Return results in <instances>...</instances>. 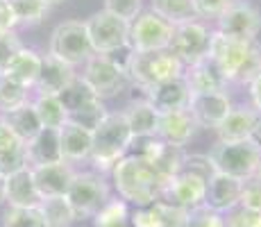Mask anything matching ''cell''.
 Masks as SVG:
<instances>
[{
  "label": "cell",
  "instance_id": "e0dca14e",
  "mask_svg": "<svg viewBox=\"0 0 261 227\" xmlns=\"http://www.w3.org/2000/svg\"><path fill=\"white\" fill-rule=\"evenodd\" d=\"M32 182L37 186L41 198H55V195H66L68 186L73 182L75 168L68 161H59V164H48V166H37L30 168Z\"/></svg>",
  "mask_w": 261,
  "mask_h": 227
},
{
  "label": "cell",
  "instance_id": "8fae6325",
  "mask_svg": "<svg viewBox=\"0 0 261 227\" xmlns=\"http://www.w3.org/2000/svg\"><path fill=\"white\" fill-rule=\"evenodd\" d=\"M170 37H173V25L159 18L154 12L145 9L132 23L127 34V50L132 53H157L168 50Z\"/></svg>",
  "mask_w": 261,
  "mask_h": 227
},
{
  "label": "cell",
  "instance_id": "c3c4849f",
  "mask_svg": "<svg viewBox=\"0 0 261 227\" xmlns=\"http://www.w3.org/2000/svg\"><path fill=\"white\" fill-rule=\"evenodd\" d=\"M14 28H16V18L12 14L9 0H0V34L14 32Z\"/></svg>",
  "mask_w": 261,
  "mask_h": 227
},
{
  "label": "cell",
  "instance_id": "d590c367",
  "mask_svg": "<svg viewBox=\"0 0 261 227\" xmlns=\"http://www.w3.org/2000/svg\"><path fill=\"white\" fill-rule=\"evenodd\" d=\"M127 220H129V205L120 198H112L95 214L93 225L95 227H120V225H127Z\"/></svg>",
  "mask_w": 261,
  "mask_h": 227
},
{
  "label": "cell",
  "instance_id": "ee69618b",
  "mask_svg": "<svg viewBox=\"0 0 261 227\" xmlns=\"http://www.w3.org/2000/svg\"><path fill=\"white\" fill-rule=\"evenodd\" d=\"M23 48L21 39H18L16 32H7L0 34V75L5 73V68L9 66V62L14 59V55Z\"/></svg>",
  "mask_w": 261,
  "mask_h": 227
},
{
  "label": "cell",
  "instance_id": "f1b7e54d",
  "mask_svg": "<svg viewBox=\"0 0 261 227\" xmlns=\"http://www.w3.org/2000/svg\"><path fill=\"white\" fill-rule=\"evenodd\" d=\"M150 12H154L159 18H164L170 25L200 18L193 0H150Z\"/></svg>",
  "mask_w": 261,
  "mask_h": 227
},
{
  "label": "cell",
  "instance_id": "5bb4252c",
  "mask_svg": "<svg viewBox=\"0 0 261 227\" xmlns=\"http://www.w3.org/2000/svg\"><path fill=\"white\" fill-rule=\"evenodd\" d=\"M232 98L227 91H214V93L191 95L187 112L195 125L202 130H216L225 120V116L232 112Z\"/></svg>",
  "mask_w": 261,
  "mask_h": 227
},
{
  "label": "cell",
  "instance_id": "3957f363",
  "mask_svg": "<svg viewBox=\"0 0 261 227\" xmlns=\"http://www.w3.org/2000/svg\"><path fill=\"white\" fill-rule=\"evenodd\" d=\"M129 143H132V132L123 112H109L107 118L93 130V148L89 161L95 173H112L114 166L129 153Z\"/></svg>",
  "mask_w": 261,
  "mask_h": 227
},
{
  "label": "cell",
  "instance_id": "f35d334b",
  "mask_svg": "<svg viewBox=\"0 0 261 227\" xmlns=\"http://www.w3.org/2000/svg\"><path fill=\"white\" fill-rule=\"evenodd\" d=\"M239 209L261 214V182L250 178L241 186V198H239Z\"/></svg>",
  "mask_w": 261,
  "mask_h": 227
},
{
  "label": "cell",
  "instance_id": "f546056e",
  "mask_svg": "<svg viewBox=\"0 0 261 227\" xmlns=\"http://www.w3.org/2000/svg\"><path fill=\"white\" fill-rule=\"evenodd\" d=\"M39 211L43 216L46 227H71L75 220V211L66 195H55V198H43L39 205Z\"/></svg>",
  "mask_w": 261,
  "mask_h": 227
},
{
  "label": "cell",
  "instance_id": "ba28073f",
  "mask_svg": "<svg viewBox=\"0 0 261 227\" xmlns=\"http://www.w3.org/2000/svg\"><path fill=\"white\" fill-rule=\"evenodd\" d=\"M80 78L100 100L118 95L129 82L125 73V62H118L116 55H93L84 64Z\"/></svg>",
  "mask_w": 261,
  "mask_h": 227
},
{
  "label": "cell",
  "instance_id": "7a4b0ae2",
  "mask_svg": "<svg viewBox=\"0 0 261 227\" xmlns=\"http://www.w3.org/2000/svg\"><path fill=\"white\" fill-rule=\"evenodd\" d=\"M112 182L118 198L134 207H150L162 198V180L145 159L125 155L112 168Z\"/></svg>",
  "mask_w": 261,
  "mask_h": 227
},
{
  "label": "cell",
  "instance_id": "6da1fadb",
  "mask_svg": "<svg viewBox=\"0 0 261 227\" xmlns=\"http://www.w3.org/2000/svg\"><path fill=\"white\" fill-rule=\"evenodd\" d=\"M209 59L227 84H248L261 73V45L257 41L232 39L216 30L212 32Z\"/></svg>",
  "mask_w": 261,
  "mask_h": 227
},
{
  "label": "cell",
  "instance_id": "60d3db41",
  "mask_svg": "<svg viewBox=\"0 0 261 227\" xmlns=\"http://www.w3.org/2000/svg\"><path fill=\"white\" fill-rule=\"evenodd\" d=\"M154 209H157V216H159V227H184L187 225L189 211L179 209V207L168 205V203H164V200H157Z\"/></svg>",
  "mask_w": 261,
  "mask_h": 227
},
{
  "label": "cell",
  "instance_id": "44dd1931",
  "mask_svg": "<svg viewBox=\"0 0 261 227\" xmlns=\"http://www.w3.org/2000/svg\"><path fill=\"white\" fill-rule=\"evenodd\" d=\"M59 145H62V157L68 164H77V161H89L93 148V132L84 130L82 125L66 120L59 128Z\"/></svg>",
  "mask_w": 261,
  "mask_h": 227
},
{
  "label": "cell",
  "instance_id": "db71d44e",
  "mask_svg": "<svg viewBox=\"0 0 261 227\" xmlns=\"http://www.w3.org/2000/svg\"><path fill=\"white\" fill-rule=\"evenodd\" d=\"M46 3L53 7V5H62V3H66V0H46Z\"/></svg>",
  "mask_w": 261,
  "mask_h": 227
},
{
  "label": "cell",
  "instance_id": "277c9868",
  "mask_svg": "<svg viewBox=\"0 0 261 227\" xmlns=\"http://www.w3.org/2000/svg\"><path fill=\"white\" fill-rule=\"evenodd\" d=\"M125 73H127V80L134 87L148 91L162 82L182 78L184 66L170 50H157V53H132V50H127Z\"/></svg>",
  "mask_w": 261,
  "mask_h": 227
},
{
  "label": "cell",
  "instance_id": "ffe728a7",
  "mask_svg": "<svg viewBox=\"0 0 261 227\" xmlns=\"http://www.w3.org/2000/svg\"><path fill=\"white\" fill-rule=\"evenodd\" d=\"M77 70L68 64H64L62 59L53 57V55H46L41 64V73H39L37 80V93H48V95H59L66 87L77 80Z\"/></svg>",
  "mask_w": 261,
  "mask_h": 227
},
{
  "label": "cell",
  "instance_id": "bcb514c9",
  "mask_svg": "<svg viewBox=\"0 0 261 227\" xmlns=\"http://www.w3.org/2000/svg\"><path fill=\"white\" fill-rule=\"evenodd\" d=\"M225 227H261V214L234 209L225 216Z\"/></svg>",
  "mask_w": 261,
  "mask_h": 227
},
{
  "label": "cell",
  "instance_id": "7c38bea8",
  "mask_svg": "<svg viewBox=\"0 0 261 227\" xmlns=\"http://www.w3.org/2000/svg\"><path fill=\"white\" fill-rule=\"evenodd\" d=\"M216 32L243 41H257L261 32V12L248 0H232L216 18Z\"/></svg>",
  "mask_w": 261,
  "mask_h": 227
},
{
  "label": "cell",
  "instance_id": "2e32d148",
  "mask_svg": "<svg viewBox=\"0 0 261 227\" xmlns=\"http://www.w3.org/2000/svg\"><path fill=\"white\" fill-rule=\"evenodd\" d=\"M241 186L243 182L237 178H229L225 173H216L207 180V198L204 207H209L216 214L227 216L229 211L239 209V198H241Z\"/></svg>",
  "mask_w": 261,
  "mask_h": 227
},
{
  "label": "cell",
  "instance_id": "816d5d0a",
  "mask_svg": "<svg viewBox=\"0 0 261 227\" xmlns=\"http://www.w3.org/2000/svg\"><path fill=\"white\" fill-rule=\"evenodd\" d=\"M5 203V180L0 178V205Z\"/></svg>",
  "mask_w": 261,
  "mask_h": 227
},
{
  "label": "cell",
  "instance_id": "603a6c76",
  "mask_svg": "<svg viewBox=\"0 0 261 227\" xmlns=\"http://www.w3.org/2000/svg\"><path fill=\"white\" fill-rule=\"evenodd\" d=\"M41 195H39L37 186L32 182L30 168L18 170V173L9 175L5 180V203L7 207H18V209H39L41 205Z\"/></svg>",
  "mask_w": 261,
  "mask_h": 227
},
{
  "label": "cell",
  "instance_id": "9c48e42d",
  "mask_svg": "<svg viewBox=\"0 0 261 227\" xmlns=\"http://www.w3.org/2000/svg\"><path fill=\"white\" fill-rule=\"evenodd\" d=\"M212 32L202 18L187 21L173 25V37H170L168 50L182 62V66H193L209 57V45H212Z\"/></svg>",
  "mask_w": 261,
  "mask_h": 227
},
{
  "label": "cell",
  "instance_id": "d6986e66",
  "mask_svg": "<svg viewBox=\"0 0 261 227\" xmlns=\"http://www.w3.org/2000/svg\"><path fill=\"white\" fill-rule=\"evenodd\" d=\"M143 93H145V100H148L159 114L187 109L189 100H191V91L187 87V82H184V78L162 82V84H157V87L143 91Z\"/></svg>",
  "mask_w": 261,
  "mask_h": 227
},
{
  "label": "cell",
  "instance_id": "74e56055",
  "mask_svg": "<svg viewBox=\"0 0 261 227\" xmlns=\"http://www.w3.org/2000/svg\"><path fill=\"white\" fill-rule=\"evenodd\" d=\"M107 107H105V103L102 100H95V103H91L89 107H84L82 112H77V114H73L68 120H73V123H77V125H82L84 130H89V132H93L95 128H98L100 123H102L105 118H107Z\"/></svg>",
  "mask_w": 261,
  "mask_h": 227
},
{
  "label": "cell",
  "instance_id": "836d02e7",
  "mask_svg": "<svg viewBox=\"0 0 261 227\" xmlns=\"http://www.w3.org/2000/svg\"><path fill=\"white\" fill-rule=\"evenodd\" d=\"M182 159H184V150L182 148L164 145V150L159 153V157L154 161H150V166L154 168V173H157V178L162 180V184H166L170 178H175V175L182 170Z\"/></svg>",
  "mask_w": 261,
  "mask_h": 227
},
{
  "label": "cell",
  "instance_id": "f5cc1de1",
  "mask_svg": "<svg viewBox=\"0 0 261 227\" xmlns=\"http://www.w3.org/2000/svg\"><path fill=\"white\" fill-rule=\"evenodd\" d=\"M252 178L261 182V161H259V166H257V170H254V175H252Z\"/></svg>",
  "mask_w": 261,
  "mask_h": 227
},
{
  "label": "cell",
  "instance_id": "f6af8a7d",
  "mask_svg": "<svg viewBox=\"0 0 261 227\" xmlns=\"http://www.w3.org/2000/svg\"><path fill=\"white\" fill-rule=\"evenodd\" d=\"M129 227H159V216L154 209V203L150 207H137L129 211Z\"/></svg>",
  "mask_w": 261,
  "mask_h": 227
},
{
  "label": "cell",
  "instance_id": "4fadbf2b",
  "mask_svg": "<svg viewBox=\"0 0 261 227\" xmlns=\"http://www.w3.org/2000/svg\"><path fill=\"white\" fill-rule=\"evenodd\" d=\"M204 198H207V180L189 170H179L175 178H170L164 184L159 200L179 207L184 211H193L204 205Z\"/></svg>",
  "mask_w": 261,
  "mask_h": 227
},
{
  "label": "cell",
  "instance_id": "7dc6e473",
  "mask_svg": "<svg viewBox=\"0 0 261 227\" xmlns=\"http://www.w3.org/2000/svg\"><path fill=\"white\" fill-rule=\"evenodd\" d=\"M200 18H218L232 0H193Z\"/></svg>",
  "mask_w": 261,
  "mask_h": 227
},
{
  "label": "cell",
  "instance_id": "83f0119b",
  "mask_svg": "<svg viewBox=\"0 0 261 227\" xmlns=\"http://www.w3.org/2000/svg\"><path fill=\"white\" fill-rule=\"evenodd\" d=\"M34 107V114H37L41 128L46 130H59L64 123L68 120V114L64 109L59 95H48V93H37L34 100H30Z\"/></svg>",
  "mask_w": 261,
  "mask_h": 227
},
{
  "label": "cell",
  "instance_id": "4316f807",
  "mask_svg": "<svg viewBox=\"0 0 261 227\" xmlns=\"http://www.w3.org/2000/svg\"><path fill=\"white\" fill-rule=\"evenodd\" d=\"M3 116V123L7 125V130L12 132L14 139H18L21 143H28L30 139H34L39 132H41V123H39L37 114H34L32 103L23 105V107L14 109L9 114H0Z\"/></svg>",
  "mask_w": 261,
  "mask_h": 227
},
{
  "label": "cell",
  "instance_id": "8d00e7d4",
  "mask_svg": "<svg viewBox=\"0 0 261 227\" xmlns=\"http://www.w3.org/2000/svg\"><path fill=\"white\" fill-rule=\"evenodd\" d=\"M3 227H46V223H43V216L39 209L7 207L3 216Z\"/></svg>",
  "mask_w": 261,
  "mask_h": 227
},
{
  "label": "cell",
  "instance_id": "b9f144b4",
  "mask_svg": "<svg viewBox=\"0 0 261 227\" xmlns=\"http://www.w3.org/2000/svg\"><path fill=\"white\" fill-rule=\"evenodd\" d=\"M184 227H225V216L216 214L209 207H198V209L187 214V225Z\"/></svg>",
  "mask_w": 261,
  "mask_h": 227
},
{
  "label": "cell",
  "instance_id": "1f68e13d",
  "mask_svg": "<svg viewBox=\"0 0 261 227\" xmlns=\"http://www.w3.org/2000/svg\"><path fill=\"white\" fill-rule=\"evenodd\" d=\"M28 168V157H25V143L18 139H12L9 143L0 145V178L7 180L9 175Z\"/></svg>",
  "mask_w": 261,
  "mask_h": 227
},
{
  "label": "cell",
  "instance_id": "9a60e30c",
  "mask_svg": "<svg viewBox=\"0 0 261 227\" xmlns=\"http://www.w3.org/2000/svg\"><path fill=\"white\" fill-rule=\"evenodd\" d=\"M261 114L252 107H232V112L225 116V120L216 128L220 143H239V141H250L257 136Z\"/></svg>",
  "mask_w": 261,
  "mask_h": 227
},
{
  "label": "cell",
  "instance_id": "4dcf8cb0",
  "mask_svg": "<svg viewBox=\"0 0 261 227\" xmlns=\"http://www.w3.org/2000/svg\"><path fill=\"white\" fill-rule=\"evenodd\" d=\"M59 100H62V105H64V109H66L68 118H71L73 114L82 112L84 107H89V105L95 103V100H100V98L82 82V78L77 75V80H75L71 87H66L62 93H59Z\"/></svg>",
  "mask_w": 261,
  "mask_h": 227
},
{
  "label": "cell",
  "instance_id": "11a10c76",
  "mask_svg": "<svg viewBox=\"0 0 261 227\" xmlns=\"http://www.w3.org/2000/svg\"><path fill=\"white\" fill-rule=\"evenodd\" d=\"M254 139H257L259 145H261V120H259V130H257V136H254Z\"/></svg>",
  "mask_w": 261,
  "mask_h": 227
},
{
  "label": "cell",
  "instance_id": "30bf717a",
  "mask_svg": "<svg viewBox=\"0 0 261 227\" xmlns=\"http://www.w3.org/2000/svg\"><path fill=\"white\" fill-rule=\"evenodd\" d=\"M84 28L95 55H118L120 50H127L129 23L109 14L107 9L91 14L84 21Z\"/></svg>",
  "mask_w": 261,
  "mask_h": 227
},
{
  "label": "cell",
  "instance_id": "52a82bcc",
  "mask_svg": "<svg viewBox=\"0 0 261 227\" xmlns=\"http://www.w3.org/2000/svg\"><path fill=\"white\" fill-rule=\"evenodd\" d=\"M48 55L62 59L64 64H68V66H73V68L84 66L95 55L91 48V41H89L87 28H84V21L59 23L57 28L53 30V34H50Z\"/></svg>",
  "mask_w": 261,
  "mask_h": 227
},
{
  "label": "cell",
  "instance_id": "7bdbcfd3",
  "mask_svg": "<svg viewBox=\"0 0 261 227\" xmlns=\"http://www.w3.org/2000/svg\"><path fill=\"white\" fill-rule=\"evenodd\" d=\"M182 170H189V173L200 175L202 180H209V178H212V175L216 173L212 157H209V155H198V153H193V155H187V153H184Z\"/></svg>",
  "mask_w": 261,
  "mask_h": 227
},
{
  "label": "cell",
  "instance_id": "9f6ffc18",
  "mask_svg": "<svg viewBox=\"0 0 261 227\" xmlns=\"http://www.w3.org/2000/svg\"><path fill=\"white\" fill-rule=\"evenodd\" d=\"M120 227H129V225H120Z\"/></svg>",
  "mask_w": 261,
  "mask_h": 227
},
{
  "label": "cell",
  "instance_id": "e575fe53",
  "mask_svg": "<svg viewBox=\"0 0 261 227\" xmlns=\"http://www.w3.org/2000/svg\"><path fill=\"white\" fill-rule=\"evenodd\" d=\"M28 103H30V89L0 75V114H9Z\"/></svg>",
  "mask_w": 261,
  "mask_h": 227
},
{
  "label": "cell",
  "instance_id": "d4e9b609",
  "mask_svg": "<svg viewBox=\"0 0 261 227\" xmlns=\"http://www.w3.org/2000/svg\"><path fill=\"white\" fill-rule=\"evenodd\" d=\"M41 64H43V57L32 48H23L14 55V59L9 62V66L5 68V78L14 80L16 84H21L25 89H34L37 87V80H39V73H41Z\"/></svg>",
  "mask_w": 261,
  "mask_h": 227
},
{
  "label": "cell",
  "instance_id": "cb8c5ba5",
  "mask_svg": "<svg viewBox=\"0 0 261 227\" xmlns=\"http://www.w3.org/2000/svg\"><path fill=\"white\" fill-rule=\"evenodd\" d=\"M184 82L191 91V95L200 93H214V91H227V82L223 80V75L218 73V68L214 66L212 59H202V62L193 64V66L184 68Z\"/></svg>",
  "mask_w": 261,
  "mask_h": 227
},
{
  "label": "cell",
  "instance_id": "5b68a950",
  "mask_svg": "<svg viewBox=\"0 0 261 227\" xmlns=\"http://www.w3.org/2000/svg\"><path fill=\"white\" fill-rule=\"evenodd\" d=\"M66 198L75 211V218H95V214L112 200V189L105 175L95 170H75Z\"/></svg>",
  "mask_w": 261,
  "mask_h": 227
},
{
  "label": "cell",
  "instance_id": "7402d4cb",
  "mask_svg": "<svg viewBox=\"0 0 261 227\" xmlns=\"http://www.w3.org/2000/svg\"><path fill=\"white\" fill-rule=\"evenodd\" d=\"M25 157H28V168L64 161L62 145H59V130L43 128L34 139H30L28 143H25Z\"/></svg>",
  "mask_w": 261,
  "mask_h": 227
},
{
  "label": "cell",
  "instance_id": "ab89813d",
  "mask_svg": "<svg viewBox=\"0 0 261 227\" xmlns=\"http://www.w3.org/2000/svg\"><path fill=\"white\" fill-rule=\"evenodd\" d=\"M109 14L132 23L139 14L143 12V0H105V7Z\"/></svg>",
  "mask_w": 261,
  "mask_h": 227
},
{
  "label": "cell",
  "instance_id": "f907efd6",
  "mask_svg": "<svg viewBox=\"0 0 261 227\" xmlns=\"http://www.w3.org/2000/svg\"><path fill=\"white\" fill-rule=\"evenodd\" d=\"M14 136H12V132L7 130V125L3 123V116H0V145H5V143H9Z\"/></svg>",
  "mask_w": 261,
  "mask_h": 227
},
{
  "label": "cell",
  "instance_id": "d6a6232c",
  "mask_svg": "<svg viewBox=\"0 0 261 227\" xmlns=\"http://www.w3.org/2000/svg\"><path fill=\"white\" fill-rule=\"evenodd\" d=\"M9 7L16 18V25H37L50 12V5L46 0H9Z\"/></svg>",
  "mask_w": 261,
  "mask_h": 227
},
{
  "label": "cell",
  "instance_id": "8992f818",
  "mask_svg": "<svg viewBox=\"0 0 261 227\" xmlns=\"http://www.w3.org/2000/svg\"><path fill=\"white\" fill-rule=\"evenodd\" d=\"M214 168L241 182L250 180L261 161V145L257 139L239 141V143H216L209 153Z\"/></svg>",
  "mask_w": 261,
  "mask_h": 227
},
{
  "label": "cell",
  "instance_id": "484cf974",
  "mask_svg": "<svg viewBox=\"0 0 261 227\" xmlns=\"http://www.w3.org/2000/svg\"><path fill=\"white\" fill-rule=\"evenodd\" d=\"M120 112H123L125 120H127L132 139H139V136H157L159 112L145 98L129 100L127 107L120 109Z\"/></svg>",
  "mask_w": 261,
  "mask_h": 227
},
{
  "label": "cell",
  "instance_id": "681fc988",
  "mask_svg": "<svg viewBox=\"0 0 261 227\" xmlns=\"http://www.w3.org/2000/svg\"><path fill=\"white\" fill-rule=\"evenodd\" d=\"M248 93H250V100H252V109L261 114V73L254 75L248 82Z\"/></svg>",
  "mask_w": 261,
  "mask_h": 227
},
{
  "label": "cell",
  "instance_id": "ac0fdd59",
  "mask_svg": "<svg viewBox=\"0 0 261 227\" xmlns=\"http://www.w3.org/2000/svg\"><path fill=\"white\" fill-rule=\"evenodd\" d=\"M195 132H198V125H195V120L191 118V114L187 112V109L159 114L157 136L166 145L184 150V145L191 143V139L195 136Z\"/></svg>",
  "mask_w": 261,
  "mask_h": 227
}]
</instances>
